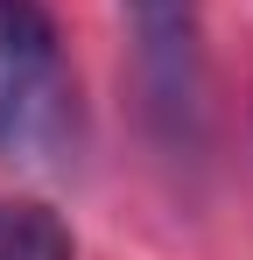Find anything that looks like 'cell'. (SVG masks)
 <instances>
[{
	"mask_svg": "<svg viewBox=\"0 0 253 260\" xmlns=\"http://www.w3.org/2000/svg\"><path fill=\"white\" fill-rule=\"evenodd\" d=\"M78 141V78L42 0H0V162L56 169Z\"/></svg>",
	"mask_w": 253,
	"mask_h": 260,
	"instance_id": "6da1fadb",
	"label": "cell"
},
{
	"mask_svg": "<svg viewBox=\"0 0 253 260\" xmlns=\"http://www.w3.org/2000/svg\"><path fill=\"white\" fill-rule=\"evenodd\" d=\"M126 36H134V71L148 91V113L169 141H190L204 113V28L197 0H120Z\"/></svg>",
	"mask_w": 253,
	"mask_h": 260,
	"instance_id": "7a4b0ae2",
	"label": "cell"
},
{
	"mask_svg": "<svg viewBox=\"0 0 253 260\" xmlns=\"http://www.w3.org/2000/svg\"><path fill=\"white\" fill-rule=\"evenodd\" d=\"M0 260H71V232L42 204H0Z\"/></svg>",
	"mask_w": 253,
	"mask_h": 260,
	"instance_id": "3957f363",
	"label": "cell"
}]
</instances>
